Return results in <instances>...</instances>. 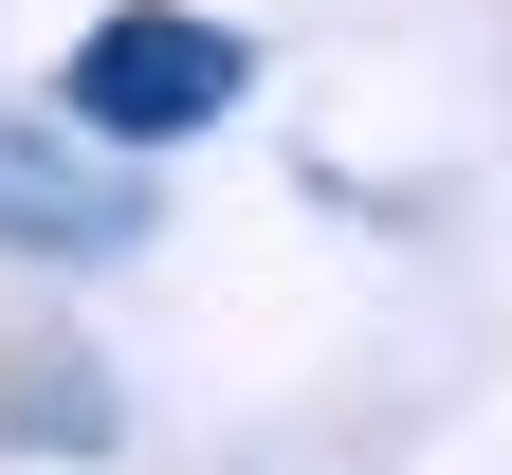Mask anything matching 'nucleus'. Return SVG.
Here are the masks:
<instances>
[{
  "label": "nucleus",
  "instance_id": "2",
  "mask_svg": "<svg viewBox=\"0 0 512 475\" xmlns=\"http://www.w3.org/2000/svg\"><path fill=\"white\" fill-rule=\"evenodd\" d=\"M128 165L110 147H55V128H0V256H128Z\"/></svg>",
  "mask_w": 512,
  "mask_h": 475
},
{
  "label": "nucleus",
  "instance_id": "1",
  "mask_svg": "<svg viewBox=\"0 0 512 475\" xmlns=\"http://www.w3.org/2000/svg\"><path fill=\"white\" fill-rule=\"evenodd\" d=\"M238 74H256V55H238L220 19H183V0H128V19H92V37H74L55 110H74L92 147H202V128L238 110Z\"/></svg>",
  "mask_w": 512,
  "mask_h": 475
}]
</instances>
